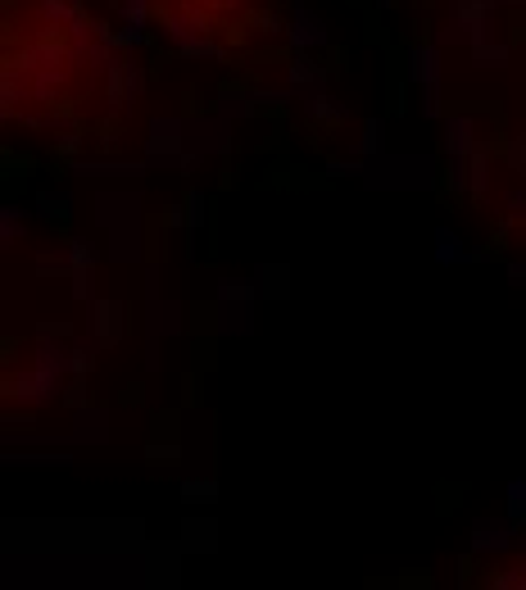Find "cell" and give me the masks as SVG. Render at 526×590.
<instances>
[{"label":"cell","mask_w":526,"mask_h":590,"mask_svg":"<svg viewBox=\"0 0 526 590\" xmlns=\"http://www.w3.org/2000/svg\"><path fill=\"white\" fill-rule=\"evenodd\" d=\"M286 87H295V91L327 87V69L318 64V55H291L286 59Z\"/></svg>","instance_id":"cell-22"},{"label":"cell","mask_w":526,"mask_h":590,"mask_svg":"<svg viewBox=\"0 0 526 590\" xmlns=\"http://www.w3.org/2000/svg\"><path fill=\"white\" fill-rule=\"evenodd\" d=\"M23 236H28V209L5 200V205H0V246H14Z\"/></svg>","instance_id":"cell-28"},{"label":"cell","mask_w":526,"mask_h":590,"mask_svg":"<svg viewBox=\"0 0 526 590\" xmlns=\"http://www.w3.org/2000/svg\"><path fill=\"white\" fill-rule=\"evenodd\" d=\"M69 295L78 300V305H87L91 295H96V273H73L69 277Z\"/></svg>","instance_id":"cell-41"},{"label":"cell","mask_w":526,"mask_h":590,"mask_svg":"<svg viewBox=\"0 0 526 590\" xmlns=\"http://www.w3.org/2000/svg\"><path fill=\"white\" fill-rule=\"evenodd\" d=\"M481 141L486 137H481V118L477 114H445L440 118V150H445V159L472 155Z\"/></svg>","instance_id":"cell-13"},{"label":"cell","mask_w":526,"mask_h":590,"mask_svg":"<svg viewBox=\"0 0 526 590\" xmlns=\"http://www.w3.org/2000/svg\"><path fill=\"white\" fill-rule=\"evenodd\" d=\"M350 150L359 159H381L386 155V118H368L359 128V137L350 141Z\"/></svg>","instance_id":"cell-27"},{"label":"cell","mask_w":526,"mask_h":590,"mask_svg":"<svg viewBox=\"0 0 526 590\" xmlns=\"http://www.w3.org/2000/svg\"><path fill=\"white\" fill-rule=\"evenodd\" d=\"M223 5H241V0H223Z\"/></svg>","instance_id":"cell-47"},{"label":"cell","mask_w":526,"mask_h":590,"mask_svg":"<svg viewBox=\"0 0 526 590\" xmlns=\"http://www.w3.org/2000/svg\"><path fill=\"white\" fill-rule=\"evenodd\" d=\"M69 341H73L69 327H59V323L37 327L28 364H23L19 373L5 377V400L23 404V409H32V413H41L55 400H64V386H69V377H73Z\"/></svg>","instance_id":"cell-1"},{"label":"cell","mask_w":526,"mask_h":590,"mask_svg":"<svg viewBox=\"0 0 526 590\" xmlns=\"http://www.w3.org/2000/svg\"><path fill=\"white\" fill-rule=\"evenodd\" d=\"M137 205H141L137 191H100V196H96V227H100V232H109V227H114L127 209H137Z\"/></svg>","instance_id":"cell-24"},{"label":"cell","mask_w":526,"mask_h":590,"mask_svg":"<svg viewBox=\"0 0 526 590\" xmlns=\"http://www.w3.org/2000/svg\"><path fill=\"white\" fill-rule=\"evenodd\" d=\"M5 468H73L69 450H14L5 445Z\"/></svg>","instance_id":"cell-23"},{"label":"cell","mask_w":526,"mask_h":590,"mask_svg":"<svg viewBox=\"0 0 526 590\" xmlns=\"http://www.w3.org/2000/svg\"><path fill=\"white\" fill-rule=\"evenodd\" d=\"M499 10H526V0H495Z\"/></svg>","instance_id":"cell-45"},{"label":"cell","mask_w":526,"mask_h":590,"mask_svg":"<svg viewBox=\"0 0 526 590\" xmlns=\"http://www.w3.org/2000/svg\"><path fill=\"white\" fill-rule=\"evenodd\" d=\"M504 513L517 527H526V477H508L504 482Z\"/></svg>","instance_id":"cell-35"},{"label":"cell","mask_w":526,"mask_h":590,"mask_svg":"<svg viewBox=\"0 0 526 590\" xmlns=\"http://www.w3.org/2000/svg\"><path fill=\"white\" fill-rule=\"evenodd\" d=\"M504 164L513 168L517 177H526V128L517 132V137H508V146H504Z\"/></svg>","instance_id":"cell-38"},{"label":"cell","mask_w":526,"mask_h":590,"mask_svg":"<svg viewBox=\"0 0 526 590\" xmlns=\"http://www.w3.org/2000/svg\"><path fill=\"white\" fill-rule=\"evenodd\" d=\"M100 264V246L91 241V236H73L69 241V277L73 273H96Z\"/></svg>","instance_id":"cell-30"},{"label":"cell","mask_w":526,"mask_h":590,"mask_svg":"<svg viewBox=\"0 0 526 590\" xmlns=\"http://www.w3.org/2000/svg\"><path fill=\"white\" fill-rule=\"evenodd\" d=\"M368 191H431L440 182V159L436 155H381L368 159L359 177Z\"/></svg>","instance_id":"cell-2"},{"label":"cell","mask_w":526,"mask_h":590,"mask_svg":"<svg viewBox=\"0 0 526 590\" xmlns=\"http://www.w3.org/2000/svg\"><path fill=\"white\" fill-rule=\"evenodd\" d=\"M504 209H508L513 218H526V177H522V182H517V187L504 196Z\"/></svg>","instance_id":"cell-43"},{"label":"cell","mask_w":526,"mask_h":590,"mask_svg":"<svg viewBox=\"0 0 526 590\" xmlns=\"http://www.w3.org/2000/svg\"><path fill=\"white\" fill-rule=\"evenodd\" d=\"M468 550L472 559H504V554L526 550V527H517L513 518H472L468 527Z\"/></svg>","instance_id":"cell-8"},{"label":"cell","mask_w":526,"mask_h":590,"mask_svg":"<svg viewBox=\"0 0 526 590\" xmlns=\"http://www.w3.org/2000/svg\"><path fill=\"white\" fill-rule=\"evenodd\" d=\"M146 159H73V177H146Z\"/></svg>","instance_id":"cell-18"},{"label":"cell","mask_w":526,"mask_h":590,"mask_svg":"<svg viewBox=\"0 0 526 590\" xmlns=\"http://www.w3.org/2000/svg\"><path fill=\"white\" fill-rule=\"evenodd\" d=\"M254 96L250 91H223V96H218V114H227V118H250L254 114Z\"/></svg>","instance_id":"cell-37"},{"label":"cell","mask_w":526,"mask_h":590,"mask_svg":"<svg viewBox=\"0 0 526 590\" xmlns=\"http://www.w3.org/2000/svg\"><path fill=\"white\" fill-rule=\"evenodd\" d=\"M363 168H368V159H327V177H363Z\"/></svg>","instance_id":"cell-40"},{"label":"cell","mask_w":526,"mask_h":590,"mask_svg":"<svg viewBox=\"0 0 526 590\" xmlns=\"http://www.w3.org/2000/svg\"><path fill=\"white\" fill-rule=\"evenodd\" d=\"M155 314H159V327H164V336H182L186 332V305H182V300H159Z\"/></svg>","instance_id":"cell-36"},{"label":"cell","mask_w":526,"mask_h":590,"mask_svg":"<svg viewBox=\"0 0 526 590\" xmlns=\"http://www.w3.org/2000/svg\"><path fill=\"white\" fill-rule=\"evenodd\" d=\"M254 277H259V291L263 295H277V300H282V295H291V268H286V264H259V268H254Z\"/></svg>","instance_id":"cell-31"},{"label":"cell","mask_w":526,"mask_h":590,"mask_svg":"<svg viewBox=\"0 0 526 590\" xmlns=\"http://www.w3.org/2000/svg\"><path fill=\"white\" fill-rule=\"evenodd\" d=\"M490 164H495L490 141H481L472 155L445 159V187L454 191L458 200H486L490 196Z\"/></svg>","instance_id":"cell-6"},{"label":"cell","mask_w":526,"mask_h":590,"mask_svg":"<svg viewBox=\"0 0 526 590\" xmlns=\"http://www.w3.org/2000/svg\"><path fill=\"white\" fill-rule=\"evenodd\" d=\"M177 491H182L186 504H218V482L214 477H182Z\"/></svg>","instance_id":"cell-33"},{"label":"cell","mask_w":526,"mask_h":590,"mask_svg":"<svg viewBox=\"0 0 526 590\" xmlns=\"http://www.w3.org/2000/svg\"><path fill=\"white\" fill-rule=\"evenodd\" d=\"M372 10H377V14H390V10H395V0H372Z\"/></svg>","instance_id":"cell-46"},{"label":"cell","mask_w":526,"mask_h":590,"mask_svg":"<svg viewBox=\"0 0 526 590\" xmlns=\"http://www.w3.org/2000/svg\"><path fill=\"white\" fill-rule=\"evenodd\" d=\"M254 305L259 300H218V336H250L254 332Z\"/></svg>","instance_id":"cell-19"},{"label":"cell","mask_w":526,"mask_h":590,"mask_svg":"<svg viewBox=\"0 0 526 590\" xmlns=\"http://www.w3.org/2000/svg\"><path fill=\"white\" fill-rule=\"evenodd\" d=\"M182 209H186V255L200 259V232H205V218H209V196L200 187H191Z\"/></svg>","instance_id":"cell-21"},{"label":"cell","mask_w":526,"mask_h":590,"mask_svg":"<svg viewBox=\"0 0 526 590\" xmlns=\"http://www.w3.org/2000/svg\"><path fill=\"white\" fill-rule=\"evenodd\" d=\"M504 273H508V282L513 286H526V259H508Z\"/></svg>","instance_id":"cell-44"},{"label":"cell","mask_w":526,"mask_h":590,"mask_svg":"<svg viewBox=\"0 0 526 590\" xmlns=\"http://www.w3.org/2000/svg\"><path fill=\"white\" fill-rule=\"evenodd\" d=\"M214 545H218V527H214V522H182V550H214Z\"/></svg>","instance_id":"cell-32"},{"label":"cell","mask_w":526,"mask_h":590,"mask_svg":"<svg viewBox=\"0 0 526 590\" xmlns=\"http://www.w3.org/2000/svg\"><path fill=\"white\" fill-rule=\"evenodd\" d=\"M32 273H37V277H69V246L37 250V259H32Z\"/></svg>","instance_id":"cell-34"},{"label":"cell","mask_w":526,"mask_h":590,"mask_svg":"<svg viewBox=\"0 0 526 590\" xmlns=\"http://www.w3.org/2000/svg\"><path fill=\"white\" fill-rule=\"evenodd\" d=\"M409 82L422 91V114L427 118H445V96H440V82H445V46L440 41H413L409 46Z\"/></svg>","instance_id":"cell-4"},{"label":"cell","mask_w":526,"mask_h":590,"mask_svg":"<svg viewBox=\"0 0 526 590\" xmlns=\"http://www.w3.org/2000/svg\"><path fill=\"white\" fill-rule=\"evenodd\" d=\"M468 59H472V69H508L513 64V46L504 37H490V41H477L468 50Z\"/></svg>","instance_id":"cell-26"},{"label":"cell","mask_w":526,"mask_h":590,"mask_svg":"<svg viewBox=\"0 0 526 590\" xmlns=\"http://www.w3.org/2000/svg\"><path fill=\"white\" fill-rule=\"evenodd\" d=\"M191 150H200L205 159L227 155V150H232V118H227V114L191 118Z\"/></svg>","instance_id":"cell-14"},{"label":"cell","mask_w":526,"mask_h":590,"mask_svg":"<svg viewBox=\"0 0 526 590\" xmlns=\"http://www.w3.org/2000/svg\"><path fill=\"white\" fill-rule=\"evenodd\" d=\"M486 581L499 590H526V563H513V568L495 572V577H486Z\"/></svg>","instance_id":"cell-39"},{"label":"cell","mask_w":526,"mask_h":590,"mask_svg":"<svg viewBox=\"0 0 526 590\" xmlns=\"http://www.w3.org/2000/svg\"><path fill=\"white\" fill-rule=\"evenodd\" d=\"M82 309H87V336L100 345V350H114L127 332L123 300H114V295H91Z\"/></svg>","instance_id":"cell-11"},{"label":"cell","mask_w":526,"mask_h":590,"mask_svg":"<svg viewBox=\"0 0 526 590\" xmlns=\"http://www.w3.org/2000/svg\"><path fill=\"white\" fill-rule=\"evenodd\" d=\"M431 259H436L440 268H463L472 259V250H468V241H463L454 227L440 223L436 232H431Z\"/></svg>","instance_id":"cell-20"},{"label":"cell","mask_w":526,"mask_h":590,"mask_svg":"<svg viewBox=\"0 0 526 590\" xmlns=\"http://www.w3.org/2000/svg\"><path fill=\"white\" fill-rule=\"evenodd\" d=\"M300 109L309 123H318V128H336V123H345L350 118V105L345 100H336L327 87H313V91H300Z\"/></svg>","instance_id":"cell-17"},{"label":"cell","mask_w":526,"mask_h":590,"mask_svg":"<svg viewBox=\"0 0 526 590\" xmlns=\"http://www.w3.org/2000/svg\"><path fill=\"white\" fill-rule=\"evenodd\" d=\"M100 78H105V109H109V114L123 118V114H132V109H137L141 91H146V69H141L127 50H118V55L109 59V69L100 73Z\"/></svg>","instance_id":"cell-7"},{"label":"cell","mask_w":526,"mask_h":590,"mask_svg":"<svg viewBox=\"0 0 526 590\" xmlns=\"http://www.w3.org/2000/svg\"><path fill=\"white\" fill-rule=\"evenodd\" d=\"M109 259L114 264H141L146 259V232H141V205L127 209L114 227H109Z\"/></svg>","instance_id":"cell-12"},{"label":"cell","mask_w":526,"mask_h":590,"mask_svg":"<svg viewBox=\"0 0 526 590\" xmlns=\"http://www.w3.org/2000/svg\"><path fill=\"white\" fill-rule=\"evenodd\" d=\"M191 150V118L182 114H155L146 123V146L141 159L150 168H177V159Z\"/></svg>","instance_id":"cell-5"},{"label":"cell","mask_w":526,"mask_h":590,"mask_svg":"<svg viewBox=\"0 0 526 590\" xmlns=\"http://www.w3.org/2000/svg\"><path fill=\"white\" fill-rule=\"evenodd\" d=\"M96 354H100V345L91 341L87 332H82V336H73V341H69V364H73V377H91V373H96Z\"/></svg>","instance_id":"cell-29"},{"label":"cell","mask_w":526,"mask_h":590,"mask_svg":"<svg viewBox=\"0 0 526 590\" xmlns=\"http://www.w3.org/2000/svg\"><path fill=\"white\" fill-rule=\"evenodd\" d=\"M32 205H37V214L46 218V223H69V214H73V191H64V187H37Z\"/></svg>","instance_id":"cell-25"},{"label":"cell","mask_w":526,"mask_h":590,"mask_svg":"<svg viewBox=\"0 0 526 590\" xmlns=\"http://www.w3.org/2000/svg\"><path fill=\"white\" fill-rule=\"evenodd\" d=\"M286 41H291V55H322L332 46V28L318 10H309V0H295L286 19Z\"/></svg>","instance_id":"cell-10"},{"label":"cell","mask_w":526,"mask_h":590,"mask_svg":"<svg viewBox=\"0 0 526 590\" xmlns=\"http://www.w3.org/2000/svg\"><path fill=\"white\" fill-rule=\"evenodd\" d=\"M164 37H168V46H173L177 55H186V59H223V46L209 37L205 14H168Z\"/></svg>","instance_id":"cell-9"},{"label":"cell","mask_w":526,"mask_h":590,"mask_svg":"<svg viewBox=\"0 0 526 590\" xmlns=\"http://www.w3.org/2000/svg\"><path fill=\"white\" fill-rule=\"evenodd\" d=\"M146 373H159V341H164V327H159L155 305L164 300L159 295V264H146Z\"/></svg>","instance_id":"cell-16"},{"label":"cell","mask_w":526,"mask_h":590,"mask_svg":"<svg viewBox=\"0 0 526 590\" xmlns=\"http://www.w3.org/2000/svg\"><path fill=\"white\" fill-rule=\"evenodd\" d=\"M64 404H69V409H82V404H87V377H69V386H64Z\"/></svg>","instance_id":"cell-42"},{"label":"cell","mask_w":526,"mask_h":590,"mask_svg":"<svg viewBox=\"0 0 526 590\" xmlns=\"http://www.w3.org/2000/svg\"><path fill=\"white\" fill-rule=\"evenodd\" d=\"M499 37V5L495 0H449L445 10V32H440V46H463L472 50L477 41Z\"/></svg>","instance_id":"cell-3"},{"label":"cell","mask_w":526,"mask_h":590,"mask_svg":"<svg viewBox=\"0 0 526 590\" xmlns=\"http://www.w3.org/2000/svg\"><path fill=\"white\" fill-rule=\"evenodd\" d=\"M109 409L105 404H82V409H73L69 418V445H105L109 441Z\"/></svg>","instance_id":"cell-15"}]
</instances>
